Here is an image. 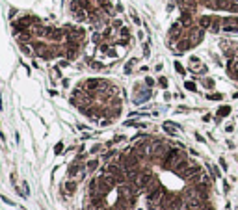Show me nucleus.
<instances>
[{"instance_id": "nucleus-1", "label": "nucleus", "mask_w": 238, "mask_h": 210, "mask_svg": "<svg viewBox=\"0 0 238 210\" xmlns=\"http://www.w3.org/2000/svg\"><path fill=\"white\" fill-rule=\"evenodd\" d=\"M13 32L26 54H35L43 60H74L84 49L86 39V30L82 26L43 24L34 15H22L21 19L13 21Z\"/></svg>"}, {"instance_id": "nucleus-2", "label": "nucleus", "mask_w": 238, "mask_h": 210, "mask_svg": "<svg viewBox=\"0 0 238 210\" xmlns=\"http://www.w3.org/2000/svg\"><path fill=\"white\" fill-rule=\"evenodd\" d=\"M119 95L121 89L112 80L86 78L74 88L71 95V104L76 106L78 112L84 113L88 119L108 125L123 112V99Z\"/></svg>"}, {"instance_id": "nucleus-3", "label": "nucleus", "mask_w": 238, "mask_h": 210, "mask_svg": "<svg viewBox=\"0 0 238 210\" xmlns=\"http://www.w3.org/2000/svg\"><path fill=\"white\" fill-rule=\"evenodd\" d=\"M67 11L76 22L104 24L114 13L112 0H65Z\"/></svg>"}, {"instance_id": "nucleus-4", "label": "nucleus", "mask_w": 238, "mask_h": 210, "mask_svg": "<svg viewBox=\"0 0 238 210\" xmlns=\"http://www.w3.org/2000/svg\"><path fill=\"white\" fill-rule=\"evenodd\" d=\"M221 50H223V56L227 58V74L229 78H233L235 82H238V43L235 41H223L220 43Z\"/></svg>"}, {"instance_id": "nucleus-5", "label": "nucleus", "mask_w": 238, "mask_h": 210, "mask_svg": "<svg viewBox=\"0 0 238 210\" xmlns=\"http://www.w3.org/2000/svg\"><path fill=\"white\" fill-rule=\"evenodd\" d=\"M153 95L151 88H143L141 84H134V102L136 104H141V102H147Z\"/></svg>"}, {"instance_id": "nucleus-6", "label": "nucleus", "mask_w": 238, "mask_h": 210, "mask_svg": "<svg viewBox=\"0 0 238 210\" xmlns=\"http://www.w3.org/2000/svg\"><path fill=\"white\" fill-rule=\"evenodd\" d=\"M188 71L190 73H193V74H207V65L205 63H201V60L197 56H192L190 58V61H188Z\"/></svg>"}, {"instance_id": "nucleus-7", "label": "nucleus", "mask_w": 238, "mask_h": 210, "mask_svg": "<svg viewBox=\"0 0 238 210\" xmlns=\"http://www.w3.org/2000/svg\"><path fill=\"white\" fill-rule=\"evenodd\" d=\"M82 169H84V165H82V162L74 158V162H73V164L69 165V167H67V175H69L71 179H73V177H76L78 173L82 171Z\"/></svg>"}, {"instance_id": "nucleus-8", "label": "nucleus", "mask_w": 238, "mask_h": 210, "mask_svg": "<svg viewBox=\"0 0 238 210\" xmlns=\"http://www.w3.org/2000/svg\"><path fill=\"white\" fill-rule=\"evenodd\" d=\"M76 182H74V180H69V182H65V186H63V188H65L67 190V193H69V195H71V193H74V192H76Z\"/></svg>"}, {"instance_id": "nucleus-9", "label": "nucleus", "mask_w": 238, "mask_h": 210, "mask_svg": "<svg viewBox=\"0 0 238 210\" xmlns=\"http://www.w3.org/2000/svg\"><path fill=\"white\" fill-rule=\"evenodd\" d=\"M97 167H99V160H97V158H93V160H89V162H88V165H86V169H88L89 173H93V171H95V169H97Z\"/></svg>"}, {"instance_id": "nucleus-10", "label": "nucleus", "mask_w": 238, "mask_h": 210, "mask_svg": "<svg viewBox=\"0 0 238 210\" xmlns=\"http://www.w3.org/2000/svg\"><path fill=\"white\" fill-rule=\"evenodd\" d=\"M227 113H231V106H221V108L218 110L216 115H218V117H225Z\"/></svg>"}, {"instance_id": "nucleus-11", "label": "nucleus", "mask_w": 238, "mask_h": 210, "mask_svg": "<svg viewBox=\"0 0 238 210\" xmlns=\"http://www.w3.org/2000/svg\"><path fill=\"white\" fill-rule=\"evenodd\" d=\"M164 128L168 130V132L173 134V132H175V128H181V126H178L177 123H169V121H168V123H164Z\"/></svg>"}, {"instance_id": "nucleus-12", "label": "nucleus", "mask_w": 238, "mask_h": 210, "mask_svg": "<svg viewBox=\"0 0 238 210\" xmlns=\"http://www.w3.org/2000/svg\"><path fill=\"white\" fill-rule=\"evenodd\" d=\"M207 167H208V171H210V175H212V177H220V169H218L216 165L207 164Z\"/></svg>"}, {"instance_id": "nucleus-13", "label": "nucleus", "mask_w": 238, "mask_h": 210, "mask_svg": "<svg viewBox=\"0 0 238 210\" xmlns=\"http://www.w3.org/2000/svg\"><path fill=\"white\" fill-rule=\"evenodd\" d=\"M203 86H205L207 89H212V88H214V82L210 80V78H205V80H203Z\"/></svg>"}, {"instance_id": "nucleus-14", "label": "nucleus", "mask_w": 238, "mask_h": 210, "mask_svg": "<svg viewBox=\"0 0 238 210\" xmlns=\"http://www.w3.org/2000/svg\"><path fill=\"white\" fill-rule=\"evenodd\" d=\"M175 69H177V73H181V74H186V69H184V67H182L178 61H175Z\"/></svg>"}, {"instance_id": "nucleus-15", "label": "nucleus", "mask_w": 238, "mask_h": 210, "mask_svg": "<svg viewBox=\"0 0 238 210\" xmlns=\"http://www.w3.org/2000/svg\"><path fill=\"white\" fill-rule=\"evenodd\" d=\"M186 89H190V91H197V88H195V84H193V82H186Z\"/></svg>"}, {"instance_id": "nucleus-16", "label": "nucleus", "mask_w": 238, "mask_h": 210, "mask_svg": "<svg viewBox=\"0 0 238 210\" xmlns=\"http://www.w3.org/2000/svg\"><path fill=\"white\" fill-rule=\"evenodd\" d=\"M158 82H160V86H162V88H168V80H166L164 76H162V78H160V80H158Z\"/></svg>"}, {"instance_id": "nucleus-17", "label": "nucleus", "mask_w": 238, "mask_h": 210, "mask_svg": "<svg viewBox=\"0 0 238 210\" xmlns=\"http://www.w3.org/2000/svg\"><path fill=\"white\" fill-rule=\"evenodd\" d=\"M0 199H2V201H4V203H7V205H15V203H13V201H9V199H7V197H6V195H0Z\"/></svg>"}, {"instance_id": "nucleus-18", "label": "nucleus", "mask_w": 238, "mask_h": 210, "mask_svg": "<svg viewBox=\"0 0 238 210\" xmlns=\"http://www.w3.org/2000/svg\"><path fill=\"white\" fill-rule=\"evenodd\" d=\"M145 84H147L149 88H153V86H154V80H153V78H145Z\"/></svg>"}, {"instance_id": "nucleus-19", "label": "nucleus", "mask_w": 238, "mask_h": 210, "mask_svg": "<svg viewBox=\"0 0 238 210\" xmlns=\"http://www.w3.org/2000/svg\"><path fill=\"white\" fill-rule=\"evenodd\" d=\"M208 99H212V101H221V95L220 93H218V95H210Z\"/></svg>"}, {"instance_id": "nucleus-20", "label": "nucleus", "mask_w": 238, "mask_h": 210, "mask_svg": "<svg viewBox=\"0 0 238 210\" xmlns=\"http://www.w3.org/2000/svg\"><path fill=\"white\" fill-rule=\"evenodd\" d=\"M220 165H221V167H223V169H227V162H225L223 158H221V160H220Z\"/></svg>"}, {"instance_id": "nucleus-21", "label": "nucleus", "mask_w": 238, "mask_h": 210, "mask_svg": "<svg viewBox=\"0 0 238 210\" xmlns=\"http://www.w3.org/2000/svg\"><path fill=\"white\" fill-rule=\"evenodd\" d=\"M62 145H63V143H58V145H56V153H58V154H60V153H62V149H63V147H62Z\"/></svg>"}]
</instances>
